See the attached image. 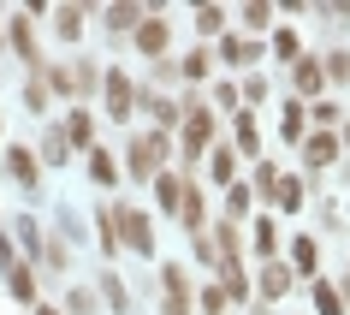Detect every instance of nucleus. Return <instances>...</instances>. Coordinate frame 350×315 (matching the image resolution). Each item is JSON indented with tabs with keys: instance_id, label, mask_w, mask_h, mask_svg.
Wrapping results in <instances>:
<instances>
[{
	"instance_id": "1",
	"label": "nucleus",
	"mask_w": 350,
	"mask_h": 315,
	"mask_svg": "<svg viewBox=\"0 0 350 315\" xmlns=\"http://www.w3.org/2000/svg\"><path fill=\"white\" fill-rule=\"evenodd\" d=\"M113 232H119V238L131 244V250H154V232H148V214L143 208H113Z\"/></svg>"
},
{
	"instance_id": "2",
	"label": "nucleus",
	"mask_w": 350,
	"mask_h": 315,
	"mask_svg": "<svg viewBox=\"0 0 350 315\" xmlns=\"http://www.w3.org/2000/svg\"><path fill=\"white\" fill-rule=\"evenodd\" d=\"M161 155H166L161 137H137V143H131V179H148V173L161 167Z\"/></svg>"
},
{
	"instance_id": "3",
	"label": "nucleus",
	"mask_w": 350,
	"mask_h": 315,
	"mask_svg": "<svg viewBox=\"0 0 350 315\" xmlns=\"http://www.w3.org/2000/svg\"><path fill=\"white\" fill-rule=\"evenodd\" d=\"M131 101H137L131 77H125V72H107V108H113V119H125V113H131Z\"/></svg>"
},
{
	"instance_id": "4",
	"label": "nucleus",
	"mask_w": 350,
	"mask_h": 315,
	"mask_svg": "<svg viewBox=\"0 0 350 315\" xmlns=\"http://www.w3.org/2000/svg\"><path fill=\"white\" fill-rule=\"evenodd\" d=\"M6 167H12V179H18V185H36V155H30L24 143L6 149Z\"/></svg>"
},
{
	"instance_id": "5",
	"label": "nucleus",
	"mask_w": 350,
	"mask_h": 315,
	"mask_svg": "<svg viewBox=\"0 0 350 315\" xmlns=\"http://www.w3.org/2000/svg\"><path fill=\"white\" fill-rule=\"evenodd\" d=\"M12 48L36 66V30H30V12H24V18H12Z\"/></svg>"
},
{
	"instance_id": "6",
	"label": "nucleus",
	"mask_w": 350,
	"mask_h": 315,
	"mask_svg": "<svg viewBox=\"0 0 350 315\" xmlns=\"http://www.w3.org/2000/svg\"><path fill=\"white\" fill-rule=\"evenodd\" d=\"M6 286H12V297H24V303L36 297V274H30L24 262H12V268H6Z\"/></svg>"
},
{
	"instance_id": "7",
	"label": "nucleus",
	"mask_w": 350,
	"mask_h": 315,
	"mask_svg": "<svg viewBox=\"0 0 350 315\" xmlns=\"http://www.w3.org/2000/svg\"><path fill=\"white\" fill-rule=\"evenodd\" d=\"M137 48H143V54H161V48H166V24H161V18L137 24Z\"/></svg>"
},
{
	"instance_id": "8",
	"label": "nucleus",
	"mask_w": 350,
	"mask_h": 315,
	"mask_svg": "<svg viewBox=\"0 0 350 315\" xmlns=\"http://www.w3.org/2000/svg\"><path fill=\"white\" fill-rule=\"evenodd\" d=\"M90 179H95V185H113V179H119V161H113L107 149H95V155H90Z\"/></svg>"
},
{
	"instance_id": "9",
	"label": "nucleus",
	"mask_w": 350,
	"mask_h": 315,
	"mask_svg": "<svg viewBox=\"0 0 350 315\" xmlns=\"http://www.w3.org/2000/svg\"><path fill=\"white\" fill-rule=\"evenodd\" d=\"M314 310H321V315H350V310H345V297L332 292L327 279H314Z\"/></svg>"
},
{
	"instance_id": "10",
	"label": "nucleus",
	"mask_w": 350,
	"mask_h": 315,
	"mask_svg": "<svg viewBox=\"0 0 350 315\" xmlns=\"http://www.w3.org/2000/svg\"><path fill=\"white\" fill-rule=\"evenodd\" d=\"M303 155H309V167H327L332 155H338V143H332L327 131H321V137H309V143H303Z\"/></svg>"
},
{
	"instance_id": "11",
	"label": "nucleus",
	"mask_w": 350,
	"mask_h": 315,
	"mask_svg": "<svg viewBox=\"0 0 350 315\" xmlns=\"http://www.w3.org/2000/svg\"><path fill=\"white\" fill-rule=\"evenodd\" d=\"M154 197H161V208H178V197H185V185H178L172 173H161V179H154Z\"/></svg>"
},
{
	"instance_id": "12",
	"label": "nucleus",
	"mask_w": 350,
	"mask_h": 315,
	"mask_svg": "<svg viewBox=\"0 0 350 315\" xmlns=\"http://www.w3.org/2000/svg\"><path fill=\"white\" fill-rule=\"evenodd\" d=\"M48 90H59V95H77V66H54V72H48Z\"/></svg>"
},
{
	"instance_id": "13",
	"label": "nucleus",
	"mask_w": 350,
	"mask_h": 315,
	"mask_svg": "<svg viewBox=\"0 0 350 315\" xmlns=\"http://www.w3.org/2000/svg\"><path fill=\"white\" fill-rule=\"evenodd\" d=\"M54 18H59V24H54V30H59V36H66V42H72V36H77V30H83V12H77V6H59Z\"/></svg>"
},
{
	"instance_id": "14",
	"label": "nucleus",
	"mask_w": 350,
	"mask_h": 315,
	"mask_svg": "<svg viewBox=\"0 0 350 315\" xmlns=\"http://www.w3.org/2000/svg\"><path fill=\"white\" fill-rule=\"evenodd\" d=\"M291 256H297V274H314V268H321V262H314V238H297Z\"/></svg>"
},
{
	"instance_id": "15",
	"label": "nucleus",
	"mask_w": 350,
	"mask_h": 315,
	"mask_svg": "<svg viewBox=\"0 0 350 315\" xmlns=\"http://www.w3.org/2000/svg\"><path fill=\"white\" fill-rule=\"evenodd\" d=\"M101 292H107V303H113V310H119V315H131V292H125V286H119V279H101Z\"/></svg>"
},
{
	"instance_id": "16",
	"label": "nucleus",
	"mask_w": 350,
	"mask_h": 315,
	"mask_svg": "<svg viewBox=\"0 0 350 315\" xmlns=\"http://www.w3.org/2000/svg\"><path fill=\"white\" fill-rule=\"evenodd\" d=\"M297 90H321V60H297Z\"/></svg>"
},
{
	"instance_id": "17",
	"label": "nucleus",
	"mask_w": 350,
	"mask_h": 315,
	"mask_svg": "<svg viewBox=\"0 0 350 315\" xmlns=\"http://www.w3.org/2000/svg\"><path fill=\"white\" fill-rule=\"evenodd\" d=\"M232 173H238V155H232V149H214V179L232 185Z\"/></svg>"
},
{
	"instance_id": "18",
	"label": "nucleus",
	"mask_w": 350,
	"mask_h": 315,
	"mask_svg": "<svg viewBox=\"0 0 350 315\" xmlns=\"http://www.w3.org/2000/svg\"><path fill=\"white\" fill-rule=\"evenodd\" d=\"M226 60H232V66L256 60V42H243V36H226Z\"/></svg>"
},
{
	"instance_id": "19",
	"label": "nucleus",
	"mask_w": 350,
	"mask_h": 315,
	"mask_svg": "<svg viewBox=\"0 0 350 315\" xmlns=\"http://www.w3.org/2000/svg\"><path fill=\"white\" fill-rule=\"evenodd\" d=\"M285 286H291L285 268H267V274H261V292H267V297H285Z\"/></svg>"
},
{
	"instance_id": "20",
	"label": "nucleus",
	"mask_w": 350,
	"mask_h": 315,
	"mask_svg": "<svg viewBox=\"0 0 350 315\" xmlns=\"http://www.w3.org/2000/svg\"><path fill=\"white\" fill-rule=\"evenodd\" d=\"M273 197H279V208H297V203H303V185H297V179H279Z\"/></svg>"
},
{
	"instance_id": "21",
	"label": "nucleus",
	"mask_w": 350,
	"mask_h": 315,
	"mask_svg": "<svg viewBox=\"0 0 350 315\" xmlns=\"http://www.w3.org/2000/svg\"><path fill=\"white\" fill-rule=\"evenodd\" d=\"M107 24L113 30H131V24H143V18H137V6H107Z\"/></svg>"
},
{
	"instance_id": "22",
	"label": "nucleus",
	"mask_w": 350,
	"mask_h": 315,
	"mask_svg": "<svg viewBox=\"0 0 350 315\" xmlns=\"http://www.w3.org/2000/svg\"><path fill=\"white\" fill-rule=\"evenodd\" d=\"M90 137H95V119L77 108V113H72V143H90Z\"/></svg>"
},
{
	"instance_id": "23",
	"label": "nucleus",
	"mask_w": 350,
	"mask_h": 315,
	"mask_svg": "<svg viewBox=\"0 0 350 315\" xmlns=\"http://www.w3.org/2000/svg\"><path fill=\"white\" fill-rule=\"evenodd\" d=\"M220 24H226V12H220V6H202V12H196V30H208V36H214Z\"/></svg>"
},
{
	"instance_id": "24",
	"label": "nucleus",
	"mask_w": 350,
	"mask_h": 315,
	"mask_svg": "<svg viewBox=\"0 0 350 315\" xmlns=\"http://www.w3.org/2000/svg\"><path fill=\"white\" fill-rule=\"evenodd\" d=\"M279 131H285V137H303V108H297V101L285 108V119H279Z\"/></svg>"
},
{
	"instance_id": "25",
	"label": "nucleus",
	"mask_w": 350,
	"mask_h": 315,
	"mask_svg": "<svg viewBox=\"0 0 350 315\" xmlns=\"http://www.w3.org/2000/svg\"><path fill=\"white\" fill-rule=\"evenodd\" d=\"M321 77H332V84H345V77H350V54H332V60H327V72H321Z\"/></svg>"
},
{
	"instance_id": "26",
	"label": "nucleus",
	"mask_w": 350,
	"mask_h": 315,
	"mask_svg": "<svg viewBox=\"0 0 350 315\" xmlns=\"http://www.w3.org/2000/svg\"><path fill=\"white\" fill-rule=\"evenodd\" d=\"M24 101H30V108H48V84H36V77H30V84H24Z\"/></svg>"
},
{
	"instance_id": "27",
	"label": "nucleus",
	"mask_w": 350,
	"mask_h": 315,
	"mask_svg": "<svg viewBox=\"0 0 350 315\" xmlns=\"http://www.w3.org/2000/svg\"><path fill=\"white\" fill-rule=\"evenodd\" d=\"M226 310V292H220V286H208V292H202V315H220Z\"/></svg>"
},
{
	"instance_id": "28",
	"label": "nucleus",
	"mask_w": 350,
	"mask_h": 315,
	"mask_svg": "<svg viewBox=\"0 0 350 315\" xmlns=\"http://www.w3.org/2000/svg\"><path fill=\"white\" fill-rule=\"evenodd\" d=\"M256 250H261V256H273V220L256 226Z\"/></svg>"
},
{
	"instance_id": "29",
	"label": "nucleus",
	"mask_w": 350,
	"mask_h": 315,
	"mask_svg": "<svg viewBox=\"0 0 350 315\" xmlns=\"http://www.w3.org/2000/svg\"><path fill=\"white\" fill-rule=\"evenodd\" d=\"M42 155H48V161H54V167H59V161H66V137H59V131H54V137L42 143Z\"/></svg>"
},
{
	"instance_id": "30",
	"label": "nucleus",
	"mask_w": 350,
	"mask_h": 315,
	"mask_svg": "<svg viewBox=\"0 0 350 315\" xmlns=\"http://www.w3.org/2000/svg\"><path fill=\"white\" fill-rule=\"evenodd\" d=\"M238 143H243V149H256V119H250V113L238 119Z\"/></svg>"
},
{
	"instance_id": "31",
	"label": "nucleus",
	"mask_w": 350,
	"mask_h": 315,
	"mask_svg": "<svg viewBox=\"0 0 350 315\" xmlns=\"http://www.w3.org/2000/svg\"><path fill=\"white\" fill-rule=\"evenodd\" d=\"M66 310H72V315H90V310H95V297H90V292H72V303H66Z\"/></svg>"
},
{
	"instance_id": "32",
	"label": "nucleus",
	"mask_w": 350,
	"mask_h": 315,
	"mask_svg": "<svg viewBox=\"0 0 350 315\" xmlns=\"http://www.w3.org/2000/svg\"><path fill=\"white\" fill-rule=\"evenodd\" d=\"M208 72V54H185V77H202Z\"/></svg>"
},
{
	"instance_id": "33",
	"label": "nucleus",
	"mask_w": 350,
	"mask_h": 315,
	"mask_svg": "<svg viewBox=\"0 0 350 315\" xmlns=\"http://www.w3.org/2000/svg\"><path fill=\"white\" fill-rule=\"evenodd\" d=\"M36 315H54V310H42V303H36Z\"/></svg>"
},
{
	"instance_id": "34",
	"label": "nucleus",
	"mask_w": 350,
	"mask_h": 315,
	"mask_svg": "<svg viewBox=\"0 0 350 315\" xmlns=\"http://www.w3.org/2000/svg\"><path fill=\"white\" fill-rule=\"evenodd\" d=\"M345 143H350V131H345Z\"/></svg>"
}]
</instances>
